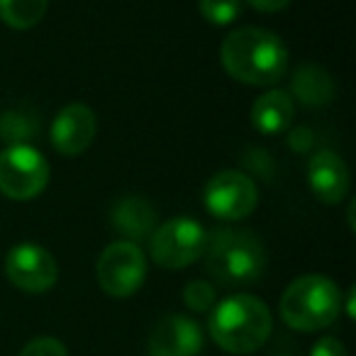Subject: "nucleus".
I'll list each match as a JSON object with an SVG mask.
<instances>
[{
  "label": "nucleus",
  "instance_id": "nucleus-2",
  "mask_svg": "<svg viewBox=\"0 0 356 356\" xmlns=\"http://www.w3.org/2000/svg\"><path fill=\"white\" fill-rule=\"evenodd\" d=\"M273 330V317L266 302L247 293L229 296L210 310L208 332L227 354H252L266 344Z\"/></svg>",
  "mask_w": 356,
  "mask_h": 356
},
{
  "label": "nucleus",
  "instance_id": "nucleus-5",
  "mask_svg": "<svg viewBox=\"0 0 356 356\" xmlns=\"http://www.w3.org/2000/svg\"><path fill=\"white\" fill-rule=\"evenodd\" d=\"M208 232L193 218H173L156 227L149 237L152 259L161 268L178 271L195 264L205 254Z\"/></svg>",
  "mask_w": 356,
  "mask_h": 356
},
{
  "label": "nucleus",
  "instance_id": "nucleus-23",
  "mask_svg": "<svg viewBox=\"0 0 356 356\" xmlns=\"http://www.w3.org/2000/svg\"><path fill=\"white\" fill-rule=\"evenodd\" d=\"M247 3L261 13H276V10H283L291 0H247Z\"/></svg>",
  "mask_w": 356,
  "mask_h": 356
},
{
  "label": "nucleus",
  "instance_id": "nucleus-10",
  "mask_svg": "<svg viewBox=\"0 0 356 356\" xmlns=\"http://www.w3.org/2000/svg\"><path fill=\"white\" fill-rule=\"evenodd\" d=\"M149 356H198L203 351V332L186 315H166L152 327L147 341Z\"/></svg>",
  "mask_w": 356,
  "mask_h": 356
},
{
  "label": "nucleus",
  "instance_id": "nucleus-3",
  "mask_svg": "<svg viewBox=\"0 0 356 356\" xmlns=\"http://www.w3.org/2000/svg\"><path fill=\"white\" fill-rule=\"evenodd\" d=\"M205 264L215 281L222 286H252L266 268L261 239L249 229L220 227L208 237Z\"/></svg>",
  "mask_w": 356,
  "mask_h": 356
},
{
  "label": "nucleus",
  "instance_id": "nucleus-13",
  "mask_svg": "<svg viewBox=\"0 0 356 356\" xmlns=\"http://www.w3.org/2000/svg\"><path fill=\"white\" fill-rule=\"evenodd\" d=\"M110 222L115 232L127 237V242L137 244L139 239L152 237L156 229V210L142 195H124L110 210Z\"/></svg>",
  "mask_w": 356,
  "mask_h": 356
},
{
  "label": "nucleus",
  "instance_id": "nucleus-16",
  "mask_svg": "<svg viewBox=\"0 0 356 356\" xmlns=\"http://www.w3.org/2000/svg\"><path fill=\"white\" fill-rule=\"evenodd\" d=\"M49 0H0V20L13 30H30L40 25Z\"/></svg>",
  "mask_w": 356,
  "mask_h": 356
},
{
  "label": "nucleus",
  "instance_id": "nucleus-14",
  "mask_svg": "<svg viewBox=\"0 0 356 356\" xmlns=\"http://www.w3.org/2000/svg\"><path fill=\"white\" fill-rule=\"evenodd\" d=\"M291 98H296L305 108H320L334 98V81L322 66L302 64L296 69L291 81Z\"/></svg>",
  "mask_w": 356,
  "mask_h": 356
},
{
  "label": "nucleus",
  "instance_id": "nucleus-12",
  "mask_svg": "<svg viewBox=\"0 0 356 356\" xmlns=\"http://www.w3.org/2000/svg\"><path fill=\"white\" fill-rule=\"evenodd\" d=\"M307 181H310L315 198L327 205L341 203L351 186L349 168H346L344 159L334 152H327V149L312 154L310 163H307Z\"/></svg>",
  "mask_w": 356,
  "mask_h": 356
},
{
  "label": "nucleus",
  "instance_id": "nucleus-19",
  "mask_svg": "<svg viewBox=\"0 0 356 356\" xmlns=\"http://www.w3.org/2000/svg\"><path fill=\"white\" fill-rule=\"evenodd\" d=\"M184 300L193 312H208V310H213L215 302H218V293H215L213 283L191 281L184 291Z\"/></svg>",
  "mask_w": 356,
  "mask_h": 356
},
{
  "label": "nucleus",
  "instance_id": "nucleus-8",
  "mask_svg": "<svg viewBox=\"0 0 356 356\" xmlns=\"http://www.w3.org/2000/svg\"><path fill=\"white\" fill-rule=\"evenodd\" d=\"M205 208L220 220H244L254 213L259 203V191L254 181L242 171H220L205 184Z\"/></svg>",
  "mask_w": 356,
  "mask_h": 356
},
{
  "label": "nucleus",
  "instance_id": "nucleus-1",
  "mask_svg": "<svg viewBox=\"0 0 356 356\" xmlns=\"http://www.w3.org/2000/svg\"><path fill=\"white\" fill-rule=\"evenodd\" d=\"M222 66L234 81L247 86H273L288 69L283 40L264 27H239L220 47Z\"/></svg>",
  "mask_w": 356,
  "mask_h": 356
},
{
  "label": "nucleus",
  "instance_id": "nucleus-15",
  "mask_svg": "<svg viewBox=\"0 0 356 356\" xmlns=\"http://www.w3.org/2000/svg\"><path fill=\"white\" fill-rule=\"evenodd\" d=\"M296 103L286 90H268L252 105V124L261 134H281L293 122Z\"/></svg>",
  "mask_w": 356,
  "mask_h": 356
},
{
  "label": "nucleus",
  "instance_id": "nucleus-11",
  "mask_svg": "<svg viewBox=\"0 0 356 356\" xmlns=\"http://www.w3.org/2000/svg\"><path fill=\"white\" fill-rule=\"evenodd\" d=\"M98 129L95 113L83 103H71L54 118L49 129L51 144L64 156H79L90 147Z\"/></svg>",
  "mask_w": 356,
  "mask_h": 356
},
{
  "label": "nucleus",
  "instance_id": "nucleus-25",
  "mask_svg": "<svg viewBox=\"0 0 356 356\" xmlns=\"http://www.w3.org/2000/svg\"><path fill=\"white\" fill-rule=\"evenodd\" d=\"M354 210H356V200H351V203H349V213H346V215H349V227L351 229H354Z\"/></svg>",
  "mask_w": 356,
  "mask_h": 356
},
{
  "label": "nucleus",
  "instance_id": "nucleus-24",
  "mask_svg": "<svg viewBox=\"0 0 356 356\" xmlns=\"http://www.w3.org/2000/svg\"><path fill=\"white\" fill-rule=\"evenodd\" d=\"M354 286H351L349 288V293H346V315H349V317H354L356 315V312H354Z\"/></svg>",
  "mask_w": 356,
  "mask_h": 356
},
{
  "label": "nucleus",
  "instance_id": "nucleus-9",
  "mask_svg": "<svg viewBox=\"0 0 356 356\" xmlns=\"http://www.w3.org/2000/svg\"><path fill=\"white\" fill-rule=\"evenodd\" d=\"M6 276L15 288L25 293H47L59 278L56 261L40 244H17L6 257Z\"/></svg>",
  "mask_w": 356,
  "mask_h": 356
},
{
  "label": "nucleus",
  "instance_id": "nucleus-4",
  "mask_svg": "<svg viewBox=\"0 0 356 356\" xmlns=\"http://www.w3.org/2000/svg\"><path fill=\"white\" fill-rule=\"evenodd\" d=\"M341 312V291L332 278L307 273L286 288L281 298V317L298 332H317L330 327Z\"/></svg>",
  "mask_w": 356,
  "mask_h": 356
},
{
  "label": "nucleus",
  "instance_id": "nucleus-6",
  "mask_svg": "<svg viewBox=\"0 0 356 356\" xmlns=\"http://www.w3.org/2000/svg\"><path fill=\"white\" fill-rule=\"evenodd\" d=\"M49 184V163L30 144L0 154V193L13 200H32Z\"/></svg>",
  "mask_w": 356,
  "mask_h": 356
},
{
  "label": "nucleus",
  "instance_id": "nucleus-18",
  "mask_svg": "<svg viewBox=\"0 0 356 356\" xmlns=\"http://www.w3.org/2000/svg\"><path fill=\"white\" fill-rule=\"evenodd\" d=\"M200 15L213 25H229L242 13V0H200Z\"/></svg>",
  "mask_w": 356,
  "mask_h": 356
},
{
  "label": "nucleus",
  "instance_id": "nucleus-21",
  "mask_svg": "<svg viewBox=\"0 0 356 356\" xmlns=\"http://www.w3.org/2000/svg\"><path fill=\"white\" fill-rule=\"evenodd\" d=\"M310 356H346V349L337 337H322L312 344Z\"/></svg>",
  "mask_w": 356,
  "mask_h": 356
},
{
  "label": "nucleus",
  "instance_id": "nucleus-17",
  "mask_svg": "<svg viewBox=\"0 0 356 356\" xmlns=\"http://www.w3.org/2000/svg\"><path fill=\"white\" fill-rule=\"evenodd\" d=\"M37 118L25 110H8L0 115V139L8 142L10 147L27 144L37 134Z\"/></svg>",
  "mask_w": 356,
  "mask_h": 356
},
{
  "label": "nucleus",
  "instance_id": "nucleus-7",
  "mask_svg": "<svg viewBox=\"0 0 356 356\" xmlns=\"http://www.w3.org/2000/svg\"><path fill=\"white\" fill-rule=\"evenodd\" d=\"M98 286L110 298H129L142 288L147 278V259L134 242L120 239L103 249L95 266Z\"/></svg>",
  "mask_w": 356,
  "mask_h": 356
},
{
  "label": "nucleus",
  "instance_id": "nucleus-20",
  "mask_svg": "<svg viewBox=\"0 0 356 356\" xmlns=\"http://www.w3.org/2000/svg\"><path fill=\"white\" fill-rule=\"evenodd\" d=\"M17 356H69V351L56 337H37L30 344L22 346Z\"/></svg>",
  "mask_w": 356,
  "mask_h": 356
},
{
  "label": "nucleus",
  "instance_id": "nucleus-22",
  "mask_svg": "<svg viewBox=\"0 0 356 356\" xmlns=\"http://www.w3.org/2000/svg\"><path fill=\"white\" fill-rule=\"evenodd\" d=\"M288 144H291V149H293V152H298V154L307 152V149L312 147V134H310V129H307V127L293 129V132L288 134Z\"/></svg>",
  "mask_w": 356,
  "mask_h": 356
}]
</instances>
